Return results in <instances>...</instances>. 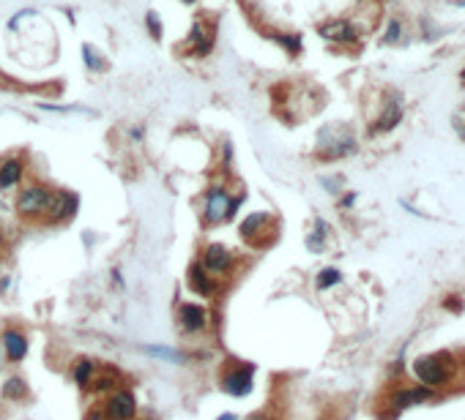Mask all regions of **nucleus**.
<instances>
[{"instance_id":"f257e3e1","label":"nucleus","mask_w":465,"mask_h":420,"mask_svg":"<svg viewBox=\"0 0 465 420\" xmlns=\"http://www.w3.org/2000/svg\"><path fill=\"white\" fill-rule=\"evenodd\" d=\"M50 197H53V189H50L47 183L30 180V183H25V186L17 191L14 210H17V216H19L22 221H44Z\"/></svg>"},{"instance_id":"f03ea898","label":"nucleus","mask_w":465,"mask_h":420,"mask_svg":"<svg viewBox=\"0 0 465 420\" xmlns=\"http://www.w3.org/2000/svg\"><path fill=\"white\" fill-rule=\"evenodd\" d=\"M230 189L225 183H214L206 189V202H203V221L208 227L214 224H225L228 213H230Z\"/></svg>"},{"instance_id":"7ed1b4c3","label":"nucleus","mask_w":465,"mask_h":420,"mask_svg":"<svg viewBox=\"0 0 465 420\" xmlns=\"http://www.w3.org/2000/svg\"><path fill=\"white\" fill-rule=\"evenodd\" d=\"M446 361H449V355H424V358H419L413 363V371L421 379V385L438 388V385H444L449 379V363Z\"/></svg>"},{"instance_id":"20e7f679","label":"nucleus","mask_w":465,"mask_h":420,"mask_svg":"<svg viewBox=\"0 0 465 420\" xmlns=\"http://www.w3.org/2000/svg\"><path fill=\"white\" fill-rule=\"evenodd\" d=\"M255 366H232L228 368L222 376H219V385H222V390L232 396V399H244V396H249L252 393V388H255Z\"/></svg>"},{"instance_id":"39448f33","label":"nucleus","mask_w":465,"mask_h":420,"mask_svg":"<svg viewBox=\"0 0 465 420\" xmlns=\"http://www.w3.org/2000/svg\"><path fill=\"white\" fill-rule=\"evenodd\" d=\"M186 44H189V52L194 57H208L214 52V44H217V25L214 22H206V19H197L186 36Z\"/></svg>"},{"instance_id":"423d86ee","label":"nucleus","mask_w":465,"mask_h":420,"mask_svg":"<svg viewBox=\"0 0 465 420\" xmlns=\"http://www.w3.org/2000/svg\"><path fill=\"white\" fill-rule=\"evenodd\" d=\"M104 418L107 420H134L137 418V399L131 390L126 388H118L107 396L104 401Z\"/></svg>"},{"instance_id":"0eeeda50","label":"nucleus","mask_w":465,"mask_h":420,"mask_svg":"<svg viewBox=\"0 0 465 420\" xmlns=\"http://www.w3.org/2000/svg\"><path fill=\"white\" fill-rule=\"evenodd\" d=\"M77 205H80L77 194H71V191H55V189H53V197H50V205H47L44 221L53 224V227H55V224H66V221L74 218Z\"/></svg>"},{"instance_id":"6e6552de","label":"nucleus","mask_w":465,"mask_h":420,"mask_svg":"<svg viewBox=\"0 0 465 420\" xmlns=\"http://www.w3.org/2000/svg\"><path fill=\"white\" fill-rule=\"evenodd\" d=\"M203 267L208 270V273H214V276H228L232 270V265H235V257H232V251L228 246H222V243H208L206 249H203Z\"/></svg>"},{"instance_id":"1a4fd4ad","label":"nucleus","mask_w":465,"mask_h":420,"mask_svg":"<svg viewBox=\"0 0 465 420\" xmlns=\"http://www.w3.org/2000/svg\"><path fill=\"white\" fill-rule=\"evenodd\" d=\"M0 347H3V352H6V358H8V363L25 361V355H28V350H30L28 336H25L19 327H3V333H0Z\"/></svg>"},{"instance_id":"9d476101","label":"nucleus","mask_w":465,"mask_h":420,"mask_svg":"<svg viewBox=\"0 0 465 420\" xmlns=\"http://www.w3.org/2000/svg\"><path fill=\"white\" fill-rule=\"evenodd\" d=\"M25 158L22 156H8L0 161V194H8L14 189L22 186L25 180Z\"/></svg>"},{"instance_id":"9b49d317","label":"nucleus","mask_w":465,"mask_h":420,"mask_svg":"<svg viewBox=\"0 0 465 420\" xmlns=\"http://www.w3.org/2000/svg\"><path fill=\"white\" fill-rule=\"evenodd\" d=\"M178 325L183 333H200L208 327V309L200 303H181L178 306Z\"/></svg>"},{"instance_id":"f8f14e48","label":"nucleus","mask_w":465,"mask_h":420,"mask_svg":"<svg viewBox=\"0 0 465 420\" xmlns=\"http://www.w3.org/2000/svg\"><path fill=\"white\" fill-rule=\"evenodd\" d=\"M186 284H189V289L194 292V295H200V298H211L214 292H217V281H214V276L203 267V265H192L189 270H186Z\"/></svg>"},{"instance_id":"ddd939ff","label":"nucleus","mask_w":465,"mask_h":420,"mask_svg":"<svg viewBox=\"0 0 465 420\" xmlns=\"http://www.w3.org/2000/svg\"><path fill=\"white\" fill-rule=\"evenodd\" d=\"M318 30H320V36H323L326 41H334V44H356V39H358L356 28H353L350 22H345V19L326 22V25H320Z\"/></svg>"},{"instance_id":"4468645a","label":"nucleus","mask_w":465,"mask_h":420,"mask_svg":"<svg viewBox=\"0 0 465 420\" xmlns=\"http://www.w3.org/2000/svg\"><path fill=\"white\" fill-rule=\"evenodd\" d=\"M268 221H271V216H268V213H263V210H257V213H249V216L241 221L238 232H241V238H244V240L255 243V240H260V238L266 235V229H268Z\"/></svg>"},{"instance_id":"2eb2a0df","label":"nucleus","mask_w":465,"mask_h":420,"mask_svg":"<svg viewBox=\"0 0 465 420\" xmlns=\"http://www.w3.org/2000/svg\"><path fill=\"white\" fill-rule=\"evenodd\" d=\"M427 399H432V388H427V385L410 388V390H400V393L394 396V407H397V410H405V407H413V404L427 401Z\"/></svg>"},{"instance_id":"dca6fc26","label":"nucleus","mask_w":465,"mask_h":420,"mask_svg":"<svg viewBox=\"0 0 465 420\" xmlns=\"http://www.w3.org/2000/svg\"><path fill=\"white\" fill-rule=\"evenodd\" d=\"M0 396H3L6 401H22V399L28 396V382H25L22 376H8V379H3V385H0Z\"/></svg>"},{"instance_id":"f3484780","label":"nucleus","mask_w":465,"mask_h":420,"mask_svg":"<svg viewBox=\"0 0 465 420\" xmlns=\"http://www.w3.org/2000/svg\"><path fill=\"white\" fill-rule=\"evenodd\" d=\"M140 352H145V355H151V358H159V361H167V363H183L186 361V355L181 352V350H173V347H154V344H143L140 347Z\"/></svg>"},{"instance_id":"a211bd4d","label":"nucleus","mask_w":465,"mask_h":420,"mask_svg":"<svg viewBox=\"0 0 465 420\" xmlns=\"http://www.w3.org/2000/svg\"><path fill=\"white\" fill-rule=\"evenodd\" d=\"M93 374H96V363H93L91 358L77 361L74 368H71V376H74V382H77L80 388H88V385H91V379H93Z\"/></svg>"},{"instance_id":"6ab92c4d","label":"nucleus","mask_w":465,"mask_h":420,"mask_svg":"<svg viewBox=\"0 0 465 420\" xmlns=\"http://www.w3.org/2000/svg\"><path fill=\"white\" fill-rule=\"evenodd\" d=\"M400 117H403V106L397 104V102H392V104H389V109L381 115V120H378L375 131H389V128H394V126L400 123Z\"/></svg>"},{"instance_id":"aec40b11","label":"nucleus","mask_w":465,"mask_h":420,"mask_svg":"<svg viewBox=\"0 0 465 420\" xmlns=\"http://www.w3.org/2000/svg\"><path fill=\"white\" fill-rule=\"evenodd\" d=\"M82 63H85V66H88L93 74H102V71H107V60L96 52L91 44H82Z\"/></svg>"},{"instance_id":"412c9836","label":"nucleus","mask_w":465,"mask_h":420,"mask_svg":"<svg viewBox=\"0 0 465 420\" xmlns=\"http://www.w3.org/2000/svg\"><path fill=\"white\" fill-rule=\"evenodd\" d=\"M271 39L288 55H301V36H295V33H271Z\"/></svg>"},{"instance_id":"4be33fe9","label":"nucleus","mask_w":465,"mask_h":420,"mask_svg":"<svg viewBox=\"0 0 465 420\" xmlns=\"http://www.w3.org/2000/svg\"><path fill=\"white\" fill-rule=\"evenodd\" d=\"M343 281V273L337 270V267H323L320 273H318V289H331V287H337Z\"/></svg>"},{"instance_id":"5701e85b","label":"nucleus","mask_w":465,"mask_h":420,"mask_svg":"<svg viewBox=\"0 0 465 420\" xmlns=\"http://www.w3.org/2000/svg\"><path fill=\"white\" fill-rule=\"evenodd\" d=\"M326 235H329V224H326L323 218H318V221H315V232L307 238V246H309L312 251L323 249V240H326Z\"/></svg>"},{"instance_id":"b1692460","label":"nucleus","mask_w":465,"mask_h":420,"mask_svg":"<svg viewBox=\"0 0 465 420\" xmlns=\"http://www.w3.org/2000/svg\"><path fill=\"white\" fill-rule=\"evenodd\" d=\"M145 28H148V33H151V39H154V41H162L165 28H162V19H159V14H156V11H145Z\"/></svg>"},{"instance_id":"393cba45","label":"nucleus","mask_w":465,"mask_h":420,"mask_svg":"<svg viewBox=\"0 0 465 420\" xmlns=\"http://www.w3.org/2000/svg\"><path fill=\"white\" fill-rule=\"evenodd\" d=\"M93 390L96 393H113V390H118V379L116 376H110V374H104V376H99L96 382H93Z\"/></svg>"},{"instance_id":"a878e982","label":"nucleus","mask_w":465,"mask_h":420,"mask_svg":"<svg viewBox=\"0 0 465 420\" xmlns=\"http://www.w3.org/2000/svg\"><path fill=\"white\" fill-rule=\"evenodd\" d=\"M400 36H403V25H400L397 19H392V22H389V28H386L383 44H397V41H400Z\"/></svg>"},{"instance_id":"bb28decb","label":"nucleus","mask_w":465,"mask_h":420,"mask_svg":"<svg viewBox=\"0 0 465 420\" xmlns=\"http://www.w3.org/2000/svg\"><path fill=\"white\" fill-rule=\"evenodd\" d=\"M244 205V194H238V197H232L230 200V213H228V221H232L235 216H238V208Z\"/></svg>"},{"instance_id":"cd10ccee","label":"nucleus","mask_w":465,"mask_h":420,"mask_svg":"<svg viewBox=\"0 0 465 420\" xmlns=\"http://www.w3.org/2000/svg\"><path fill=\"white\" fill-rule=\"evenodd\" d=\"M246 420H274V418H271V415H266V412H252Z\"/></svg>"},{"instance_id":"c85d7f7f","label":"nucleus","mask_w":465,"mask_h":420,"mask_svg":"<svg viewBox=\"0 0 465 420\" xmlns=\"http://www.w3.org/2000/svg\"><path fill=\"white\" fill-rule=\"evenodd\" d=\"M353 202H356V194H348V197H345V200H343V208H350V205H353Z\"/></svg>"},{"instance_id":"c756f323","label":"nucleus","mask_w":465,"mask_h":420,"mask_svg":"<svg viewBox=\"0 0 465 420\" xmlns=\"http://www.w3.org/2000/svg\"><path fill=\"white\" fill-rule=\"evenodd\" d=\"M217 420H238V418H235L232 412H222V415H219V418H217Z\"/></svg>"},{"instance_id":"7c9ffc66","label":"nucleus","mask_w":465,"mask_h":420,"mask_svg":"<svg viewBox=\"0 0 465 420\" xmlns=\"http://www.w3.org/2000/svg\"><path fill=\"white\" fill-rule=\"evenodd\" d=\"M88 420H104V412H93V415H88Z\"/></svg>"},{"instance_id":"2f4dec72","label":"nucleus","mask_w":465,"mask_h":420,"mask_svg":"<svg viewBox=\"0 0 465 420\" xmlns=\"http://www.w3.org/2000/svg\"><path fill=\"white\" fill-rule=\"evenodd\" d=\"M181 3H186V6H194V3H197V0H181Z\"/></svg>"},{"instance_id":"473e14b6","label":"nucleus","mask_w":465,"mask_h":420,"mask_svg":"<svg viewBox=\"0 0 465 420\" xmlns=\"http://www.w3.org/2000/svg\"><path fill=\"white\" fill-rule=\"evenodd\" d=\"M0 251H3V229H0Z\"/></svg>"},{"instance_id":"72a5a7b5","label":"nucleus","mask_w":465,"mask_h":420,"mask_svg":"<svg viewBox=\"0 0 465 420\" xmlns=\"http://www.w3.org/2000/svg\"><path fill=\"white\" fill-rule=\"evenodd\" d=\"M460 79H463V85H465V71H463V77H460Z\"/></svg>"},{"instance_id":"f704fd0d","label":"nucleus","mask_w":465,"mask_h":420,"mask_svg":"<svg viewBox=\"0 0 465 420\" xmlns=\"http://www.w3.org/2000/svg\"><path fill=\"white\" fill-rule=\"evenodd\" d=\"M0 361H3V358H0Z\"/></svg>"}]
</instances>
